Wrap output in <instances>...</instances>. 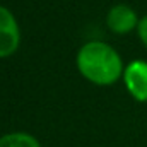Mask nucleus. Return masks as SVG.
Listing matches in <instances>:
<instances>
[{
	"label": "nucleus",
	"mask_w": 147,
	"mask_h": 147,
	"mask_svg": "<svg viewBox=\"0 0 147 147\" xmlns=\"http://www.w3.org/2000/svg\"><path fill=\"white\" fill-rule=\"evenodd\" d=\"M80 75L94 86H111L123 77V62L118 51L105 41H87L75 57Z\"/></svg>",
	"instance_id": "f257e3e1"
},
{
	"label": "nucleus",
	"mask_w": 147,
	"mask_h": 147,
	"mask_svg": "<svg viewBox=\"0 0 147 147\" xmlns=\"http://www.w3.org/2000/svg\"><path fill=\"white\" fill-rule=\"evenodd\" d=\"M21 45V29L14 14L0 5V58L12 57Z\"/></svg>",
	"instance_id": "f03ea898"
},
{
	"label": "nucleus",
	"mask_w": 147,
	"mask_h": 147,
	"mask_svg": "<svg viewBox=\"0 0 147 147\" xmlns=\"http://www.w3.org/2000/svg\"><path fill=\"white\" fill-rule=\"evenodd\" d=\"M123 84L128 94L139 101L147 103V62L134 60L123 70Z\"/></svg>",
	"instance_id": "7ed1b4c3"
},
{
	"label": "nucleus",
	"mask_w": 147,
	"mask_h": 147,
	"mask_svg": "<svg viewBox=\"0 0 147 147\" xmlns=\"http://www.w3.org/2000/svg\"><path fill=\"white\" fill-rule=\"evenodd\" d=\"M139 21L140 19L137 17L135 10L125 3L113 5L110 12L106 14V26L115 34H127V33L137 29Z\"/></svg>",
	"instance_id": "20e7f679"
},
{
	"label": "nucleus",
	"mask_w": 147,
	"mask_h": 147,
	"mask_svg": "<svg viewBox=\"0 0 147 147\" xmlns=\"http://www.w3.org/2000/svg\"><path fill=\"white\" fill-rule=\"evenodd\" d=\"M0 147H43L33 134L28 132H9L0 135Z\"/></svg>",
	"instance_id": "39448f33"
},
{
	"label": "nucleus",
	"mask_w": 147,
	"mask_h": 147,
	"mask_svg": "<svg viewBox=\"0 0 147 147\" xmlns=\"http://www.w3.org/2000/svg\"><path fill=\"white\" fill-rule=\"evenodd\" d=\"M137 34L140 38L142 45L147 48V14L139 21V26H137Z\"/></svg>",
	"instance_id": "423d86ee"
}]
</instances>
